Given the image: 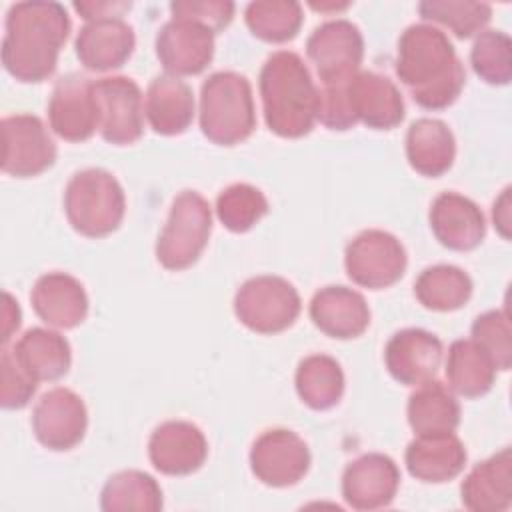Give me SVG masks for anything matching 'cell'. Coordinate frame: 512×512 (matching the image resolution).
<instances>
[{
    "mask_svg": "<svg viewBox=\"0 0 512 512\" xmlns=\"http://www.w3.org/2000/svg\"><path fill=\"white\" fill-rule=\"evenodd\" d=\"M70 34L62 4L46 0L16 2L6 14L2 64L20 82H42L54 74L58 54Z\"/></svg>",
    "mask_w": 512,
    "mask_h": 512,
    "instance_id": "cell-1",
    "label": "cell"
},
{
    "mask_svg": "<svg viewBox=\"0 0 512 512\" xmlns=\"http://www.w3.org/2000/svg\"><path fill=\"white\" fill-rule=\"evenodd\" d=\"M396 76L426 110L448 108L462 92L466 72L448 36L432 24H412L398 40Z\"/></svg>",
    "mask_w": 512,
    "mask_h": 512,
    "instance_id": "cell-2",
    "label": "cell"
},
{
    "mask_svg": "<svg viewBox=\"0 0 512 512\" xmlns=\"http://www.w3.org/2000/svg\"><path fill=\"white\" fill-rule=\"evenodd\" d=\"M266 126L282 138L306 136L318 116V88L304 60L292 50L270 54L260 70Z\"/></svg>",
    "mask_w": 512,
    "mask_h": 512,
    "instance_id": "cell-3",
    "label": "cell"
},
{
    "mask_svg": "<svg viewBox=\"0 0 512 512\" xmlns=\"http://www.w3.org/2000/svg\"><path fill=\"white\" fill-rule=\"evenodd\" d=\"M256 128L252 86L246 76L222 70L210 74L200 90V130L220 146L246 140Z\"/></svg>",
    "mask_w": 512,
    "mask_h": 512,
    "instance_id": "cell-4",
    "label": "cell"
},
{
    "mask_svg": "<svg viewBox=\"0 0 512 512\" xmlns=\"http://www.w3.org/2000/svg\"><path fill=\"white\" fill-rule=\"evenodd\" d=\"M64 212L76 232L102 238L118 230L126 212L120 182L104 168L76 172L64 190Z\"/></svg>",
    "mask_w": 512,
    "mask_h": 512,
    "instance_id": "cell-5",
    "label": "cell"
},
{
    "mask_svg": "<svg viewBox=\"0 0 512 512\" xmlns=\"http://www.w3.org/2000/svg\"><path fill=\"white\" fill-rule=\"evenodd\" d=\"M212 232V208L196 190L180 192L156 242V258L166 270L190 268Z\"/></svg>",
    "mask_w": 512,
    "mask_h": 512,
    "instance_id": "cell-6",
    "label": "cell"
},
{
    "mask_svg": "<svg viewBox=\"0 0 512 512\" xmlns=\"http://www.w3.org/2000/svg\"><path fill=\"white\" fill-rule=\"evenodd\" d=\"M302 308L298 290L282 276L248 278L234 296L236 318L258 334H278L294 324Z\"/></svg>",
    "mask_w": 512,
    "mask_h": 512,
    "instance_id": "cell-7",
    "label": "cell"
},
{
    "mask_svg": "<svg viewBox=\"0 0 512 512\" xmlns=\"http://www.w3.org/2000/svg\"><path fill=\"white\" fill-rule=\"evenodd\" d=\"M408 256L402 242L384 230L360 232L344 252L348 278L364 288L382 290L396 284L406 270Z\"/></svg>",
    "mask_w": 512,
    "mask_h": 512,
    "instance_id": "cell-8",
    "label": "cell"
},
{
    "mask_svg": "<svg viewBox=\"0 0 512 512\" xmlns=\"http://www.w3.org/2000/svg\"><path fill=\"white\" fill-rule=\"evenodd\" d=\"M306 54L316 66L324 86L344 84L360 72L364 38L356 24L346 18L328 20L314 28L306 40Z\"/></svg>",
    "mask_w": 512,
    "mask_h": 512,
    "instance_id": "cell-9",
    "label": "cell"
},
{
    "mask_svg": "<svg viewBox=\"0 0 512 512\" xmlns=\"http://www.w3.org/2000/svg\"><path fill=\"white\" fill-rule=\"evenodd\" d=\"M98 108V130L110 144L124 146L144 132V102L138 84L128 76H104L92 84Z\"/></svg>",
    "mask_w": 512,
    "mask_h": 512,
    "instance_id": "cell-10",
    "label": "cell"
},
{
    "mask_svg": "<svg viewBox=\"0 0 512 512\" xmlns=\"http://www.w3.org/2000/svg\"><path fill=\"white\" fill-rule=\"evenodd\" d=\"M2 170L16 178L38 176L56 160V144L34 114L2 118Z\"/></svg>",
    "mask_w": 512,
    "mask_h": 512,
    "instance_id": "cell-11",
    "label": "cell"
},
{
    "mask_svg": "<svg viewBox=\"0 0 512 512\" xmlns=\"http://www.w3.org/2000/svg\"><path fill=\"white\" fill-rule=\"evenodd\" d=\"M250 468L266 486H294L310 468V450L296 432L270 428L254 440L250 448Z\"/></svg>",
    "mask_w": 512,
    "mask_h": 512,
    "instance_id": "cell-12",
    "label": "cell"
},
{
    "mask_svg": "<svg viewBox=\"0 0 512 512\" xmlns=\"http://www.w3.org/2000/svg\"><path fill=\"white\" fill-rule=\"evenodd\" d=\"M88 412L84 400L70 388H52L40 396L32 410L36 440L48 450H70L86 434Z\"/></svg>",
    "mask_w": 512,
    "mask_h": 512,
    "instance_id": "cell-13",
    "label": "cell"
},
{
    "mask_svg": "<svg viewBox=\"0 0 512 512\" xmlns=\"http://www.w3.org/2000/svg\"><path fill=\"white\" fill-rule=\"evenodd\" d=\"M92 84L94 80L76 72L56 80L48 100V122L62 140L84 142L98 130Z\"/></svg>",
    "mask_w": 512,
    "mask_h": 512,
    "instance_id": "cell-14",
    "label": "cell"
},
{
    "mask_svg": "<svg viewBox=\"0 0 512 512\" xmlns=\"http://www.w3.org/2000/svg\"><path fill=\"white\" fill-rule=\"evenodd\" d=\"M156 56L170 76L200 74L214 56V32L188 18H170L156 34Z\"/></svg>",
    "mask_w": 512,
    "mask_h": 512,
    "instance_id": "cell-15",
    "label": "cell"
},
{
    "mask_svg": "<svg viewBox=\"0 0 512 512\" xmlns=\"http://www.w3.org/2000/svg\"><path fill=\"white\" fill-rule=\"evenodd\" d=\"M400 486L396 462L380 452H368L352 460L342 474V496L354 510H378L388 506Z\"/></svg>",
    "mask_w": 512,
    "mask_h": 512,
    "instance_id": "cell-16",
    "label": "cell"
},
{
    "mask_svg": "<svg viewBox=\"0 0 512 512\" xmlns=\"http://www.w3.org/2000/svg\"><path fill=\"white\" fill-rule=\"evenodd\" d=\"M148 456L158 472L168 476H188L204 464L208 442L196 424L186 420H166L150 434Z\"/></svg>",
    "mask_w": 512,
    "mask_h": 512,
    "instance_id": "cell-17",
    "label": "cell"
},
{
    "mask_svg": "<svg viewBox=\"0 0 512 512\" xmlns=\"http://www.w3.org/2000/svg\"><path fill=\"white\" fill-rule=\"evenodd\" d=\"M384 362L396 382L418 386L436 376L442 362V342L422 328L398 330L384 348Z\"/></svg>",
    "mask_w": 512,
    "mask_h": 512,
    "instance_id": "cell-18",
    "label": "cell"
},
{
    "mask_svg": "<svg viewBox=\"0 0 512 512\" xmlns=\"http://www.w3.org/2000/svg\"><path fill=\"white\" fill-rule=\"evenodd\" d=\"M350 110L356 122L374 130L396 128L404 120V100L396 84L378 72L360 70L346 82Z\"/></svg>",
    "mask_w": 512,
    "mask_h": 512,
    "instance_id": "cell-19",
    "label": "cell"
},
{
    "mask_svg": "<svg viewBox=\"0 0 512 512\" xmlns=\"http://www.w3.org/2000/svg\"><path fill=\"white\" fill-rule=\"evenodd\" d=\"M134 46V28L124 22V18H100L86 22L74 40L80 64L94 72L120 68L132 56Z\"/></svg>",
    "mask_w": 512,
    "mask_h": 512,
    "instance_id": "cell-20",
    "label": "cell"
},
{
    "mask_svg": "<svg viewBox=\"0 0 512 512\" xmlns=\"http://www.w3.org/2000/svg\"><path fill=\"white\" fill-rule=\"evenodd\" d=\"M430 228L436 240L458 252L476 248L486 234L482 210L470 198L458 192H442L430 206Z\"/></svg>",
    "mask_w": 512,
    "mask_h": 512,
    "instance_id": "cell-21",
    "label": "cell"
},
{
    "mask_svg": "<svg viewBox=\"0 0 512 512\" xmlns=\"http://www.w3.org/2000/svg\"><path fill=\"white\" fill-rule=\"evenodd\" d=\"M314 326L330 338L350 340L370 326V308L364 296L348 286H324L310 300Z\"/></svg>",
    "mask_w": 512,
    "mask_h": 512,
    "instance_id": "cell-22",
    "label": "cell"
},
{
    "mask_svg": "<svg viewBox=\"0 0 512 512\" xmlns=\"http://www.w3.org/2000/svg\"><path fill=\"white\" fill-rule=\"evenodd\" d=\"M34 312L54 328H76L88 314V296L80 280L66 272L40 276L30 292Z\"/></svg>",
    "mask_w": 512,
    "mask_h": 512,
    "instance_id": "cell-23",
    "label": "cell"
},
{
    "mask_svg": "<svg viewBox=\"0 0 512 512\" xmlns=\"http://www.w3.org/2000/svg\"><path fill=\"white\" fill-rule=\"evenodd\" d=\"M466 458V448L454 432L418 434L404 454L410 476L432 484L456 478L464 470Z\"/></svg>",
    "mask_w": 512,
    "mask_h": 512,
    "instance_id": "cell-24",
    "label": "cell"
},
{
    "mask_svg": "<svg viewBox=\"0 0 512 512\" xmlns=\"http://www.w3.org/2000/svg\"><path fill=\"white\" fill-rule=\"evenodd\" d=\"M462 504L472 512H502L512 504V452L502 448L478 462L460 486Z\"/></svg>",
    "mask_w": 512,
    "mask_h": 512,
    "instance_id": "cell-25",
    "label": "cell"
},
{
    "mask_svg": "<svg viewBox=\"0 0 512 512\" xmlns=\"http://www.w3.org/2000/svg\"><path fill=\"white\" fill-rule=\"evenodd\" d=\"M146 118L156 134L176 136L188 130L194 120L192 88L178 76L162 74L152 78L144 98Z\"/></svg>",
    "mask_w": 512,
    "mask_h": 512,
    "instance_id": "cell-26",
    "label": "cell"
},
{
    "mask_svg": "<svg viewBox=\"0 0 512 512\" xmlns=\"http://www.w3.org/2000/svg\"><path fill=\"white\" fill-rule=\"evenodd\" d=\"M456 156L452 130L436 118H418L406 132L408 164L422 176H442Z\"/></svg>",
    "mask_w": 512,
    "mask_h": 512,
    "instance_id": "cell-27",
    "label": "cell"
},
{
    "mask_svg": "<svg viewBox=\"0 0 512 512\" xmlns=\"http://www.w3.org/2000/svg\"><path fill=\"white\" fill-rule=\"evenodd\" d=\"M12 354L36 382L62 378L72 362L68 340L48 328L26 330L14 344Z\"/></svg>",
    "mask_w": 512,
    "mask_h": 512,
    "instance_id": "cell-28",
    "label": "cell"
},
{
    "mask_svg": "<svg viewBox=\"0 0 512 512\" xmlns=\"http://www.w3.org/2000/svg\"><path fill=\"white\" fill-rule=\"evenodd\" d=\"M408 424L414 434L454 432L460 424V404L438 380L418 384L408 398Z\"/></svg>",
    "mask_w": 512,
    "mask_h": 512,
    "instance_id": "cell-29",
    "label": "cell"
},
{
    "mask_svg": "<svg viewBox=\"0 0 512 512\" xmlns=\"http://www.w3.org/2000/svg\"><path fill=\"white\" fill-rule=\"evenodd\" d=\"M446 378L450 388L464 398L484 396L496 378L490 354L470 340H454L448 348Z\"/></svg>",
    "mask_w": 512,
    "mask_h": 512,
    "instance_id": "cell-30",
    "label": "cell"
},
{
    "mask_svg": "<svg viewBox=\"0 0 512 512\" xmlns=\"http://www.w3.org/2000/svg\"><path fill=\"white\" fill-rule=\"evenodd\" d=\"M470 276L452 264L428 266L414 282L418 302L436 312H452L462 308L472 296Z\"/></svg>",
    "mask_w": 512,
    "mask_h": 512,
    "instance_id": "cell-31",
    "label": "cell"
},
{
    "mask_svg": "<svg viewBox=\"0 0 512 512\" xmlns=\"http://www.w3.org/2000/svg\"><path fill=\"white\" fill-rule=\"evenodd\" d=\"M296 392L312 410L336 406L344 394V372L328 354L306 356L296 368Z\"/></svg>",
    "mask_w": 512,
    "mask_h": 512,
    "instance_id": "cell-32",
    "label": "cell"
},
{
    "mask_svg": "<svg viewBox=\"0 0 512 512\" xmlns=\"http://www.w3.org/2000/svg\"><path fill=\"white\" fill-rule=\"evenodd\" d=\"M162 504L158 482L142 470L112 474L100 494V508L106 512H158Z\"/></svg>",
    "mask_w": 512,
    "mask_h": 512,
    "instance_id": "cell-33",
    "label": "cell"
},
{
    "mask_svg": "<svg viewBox=\"0 0 512 512\" xmlns=\"http://www.w3.org/2000/svg\"><path fill=\"white\" fill-rule=\"evenodd\" d=\"M246 26L264 42L292 40L304 20L302 6L294 0H256L246 6Z\"/></svg>",
    "mask_w": 512,
    "mask_h": 512,
    "instance_id": "cell-34",
    "label": "cell"
},
{
    "mask_svg": "<svg viewBox=\"0 0 512 512\" xmlns=\"http://www.w3.org/2000/svg\"><path fill=\"white\" fill-rule=\"evenodd\" d=\"M268 212L266 196L252 184L238 182L224 188L216 198L218 220L230 232H248Z\"/></svg>",
    "mask_w": 512,
    "mask_h": 512,
    "instance_id": "cell-35",
    "label": "cell"
},
{
    "mask_svg": "<svg viewBox=\"0 0 512 512\" xmlns=\"http://www.w3.org/2000/svg\"><path fill=\"white\" fill-rule=\"evenodd\" d=\"M418 12L424 20L446 26L458 38H470L474 34H480L492 18V8L484 2L424 0L418 4Z\"/></svg>",
    "mask_w": 512,
    "mask_h": 512,
    "instance_id": "cell-36",
    "label": "cell"
},
{
    "mask_svg": "<svg viewBox=\"0 0 512 512\" xmlns=\"http://www.w3.org/2000/svg\"><path fill=\"white\" fill-rule=\"evenodd\" d=\"M474 72L488 84L504 86L512 78V40L502 30H482L470 52Z\"/></svg>",
    "mask_w": 512,
    "mask_h": 512,
    "instance_id": "cell-37",
    "label": "cell"
},
{
    "mask_svg": "<svg viewBox=\"0 0 512 512\" xmlns=\"http://www.w3.org/2000/svg\"><path fill=\"white\" fill-rule=\"evenodd\" d=\"M472 340L490 354L496 370L512 366V328L506 310L480 314L472 324Z\"/></svg>",
    "mask_w": 512,
    "mask_h": 512,
    "instance_id": "cell-38",
    "label": "cell"
},
{
    "mask_svg": "<svg viewBox=\"0 0 512 512\" xmlns=\"http://www.w3.org/2000/svg\"><path fill=\"white\" fill-rule=\"evenodd\" d=\"M0 404L6 410H20L24 408L30 398L36 392L38 382L20 366V362L14 358L12 350L2 348L0 354Z\"/></svg>",
    "mask_w": 512,
    "mask_h": 512,
    "instance_id": "cell-39",
    "label": "cell"
},
{
    "mask_svg": "<svg viewBox=\"0 0 512 512\" xmlns=\"http://www.w3.org/2000/svg\"><path fill=\"white\" fill-rule=\"evenodd\" d=\"M172 18H188L214 34L226 28L234 16V2L228 0H174L170 4Z\"/></svg>",
    "mask_w": 512,
    "mask_h": 512,
    "instance_id": "cell-40",
    "label": "cell"
},
{
    "mask_svg": "<svg viewBox=\"0 0 512 512\" xmlns=\"http://www.w3.org/2000/svg\"><path fill=\"white\" fill-rule=\"evenodd\" d=\"M320 124H324L330 130H348L356 124L354 114L350 110L348 94H346V82L344 84H322V90L318 88V116Z\"/></svg>",
    "mask_w": 512,
    "mask_h": 512,
    "instance_id": "cell-41",
    "label": "cell"
},
{
    "mask_svg": "<svg viewBox=\"0 0 512 512\" xmlns=\"http://www.w3.org/2000/svg\"><path fill=\"white\" fill-rule=\"evenodd\" d=\"M72 8L86 20H100V18H122L132 4L130 2H112V0H88V2H74Z\"/></svg>",
    "mask_w": 512,
    "mask_h": 512,
    "instance_id": "cell-42",
    "label": "cell"
},
{
    "mask_svg": "<svg viewBox=\"0 0 512 512\" xmlns=\"http://www.w3.org/2000/svg\"><path fill=\"white\" fill-rule=\"evenodd\" d=\"M20 318L22 314H20L18 302L8 292H4L2 294V336H0L2 346H6L12 334L20 328Z\"/></svg>",
    "mask_w": 512,
    "mask_h": 512,
    "instance_id": "cell-43",
    "label": "cell"
},
{
    "mask_svg": "<svg viewBox=\"0 0 512 512\" xmlns=\"http://www.w3.org/2000/svg\"><path fill=\"white\" fill-rule=\"evenodd\" d=\"M494 226L500 230L504 238H510V188H504L500 198L494 202L492 208Z\"/></svg>",
    "mask_w": 512,
    "mask_h": 512,
    "instance_id": "cell-44",
    "label": "cell"
},
{
    "mask_svg": "<svg viewBox=\"0 0 512 512\" xmlns=\"http://www.w3.org/2000/svg\"><path fill=\"white\" fill-rule=\"evenodd\" d=\"M314 10H320V12H324V10H344L346 6H348V2H342V4H334V2H328V4H316V2H312L310 4Z\"/></svg>",
    "mask_w": 512,
    "mask_h": 512,
    "instance_id": "cell-45",
    "label": "cell"
}]
</instances>
